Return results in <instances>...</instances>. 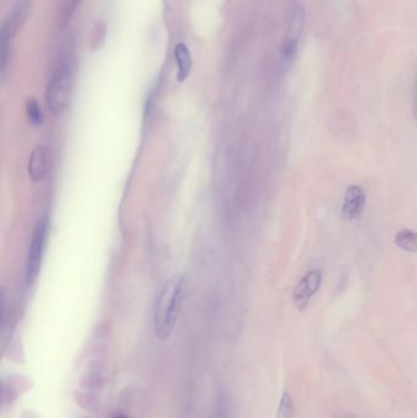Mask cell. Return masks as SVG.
<instances>
[{"label":"cell","mask_w":417,"mask_h":418,"mask_svg":"<svg viewBox=\"0 0 417 418\" xmlns=\"http://www.w3.org/2000/svg\"><path fill=\"white\" fill-rule=\"evenodd\" d=\"M185 281L181 276L172 278L159 294L154 311V335L167 340L174 332L185 298Z\"/></svg>","instance_id":"6da1fadb"},{"label":"cell","mask_w":417,"mask_h":418,"mask_svg":"<svg viewBox=\"0 0 417 418\" xmlns=\"http://www.w3.org/2000/svg\"><path fill=\"white\" fill-rule=\"evenodd\" d=\"M74 84V71L70 63H62L48 82L46 91L47 106L54 114L63 113L69 104Z\"/></svg>","instance_id":"7a4b0ae2"},{"label":"cell","mask_w":417,"mask_h":418,"mask_svg":"<svg viewBox=\"0 0 417 418\" xmlns=\"http://www.w3.org/2000/svg\"><path fill=\"white\" fill-rule=\"evenodd\" d=\"M304 25H305V11L302 6H299L291 15L290 22L281 44L280 60H281V66L284 69H288L295 59L299 41L304 31Z\"/></svg>","instance_id":"3957f363"},{"label":"cell","mask_w":417,"mask_h":418,"mask_svg":"<svg viewBox=\"0 0 417 418\" xmlns=\"http://www.w3.org/2000/svg\"><path fill=\"white\" fill-rule=\"evenodd\" d=\"M48 225L46 220L38 222L35 233L32 235L31 245L28 249L26 262V281L27 284H32L36 281L41 265H42L46 238H47Z\"/></svg>","instance_id":"277c9868"},{"label":"cell","mask_w":417,"mask_h":418,"mask_svg":"<svg viewBox=\"0 0 417 418\" xmlns=\"http://www.w3.org/2000/svg\"><path fill=\"white\" fill-rule=\"evenodd\" d=\"M322 283V272L318 269H313L308 272L306 276L299 281V284L294 290V302L296 307L305 308L310 303L312 297L318 292L319 286Z\"/></svg>","instance_id":"5b68a950"},{"label":"cell","mask_w":417,"mask_h":418,"mask_svg":"<svg viewBox=\"0 0 417 418\" xmlns=\"http://www.w3.org/2000/svg\"><path fill=\"white\" fill-rule=\"evenodd\" d=\"M366 196L364 192L360 186H349L345 191L343 202V218L346 220H354L361 216L364 211Z\"/></svg>","instance_id":"8992f818"},{"label":"cell","mask_w":417,"mask_h":418,"mask_svg":"<svg viewBox=\"0 0 417 418\" xmlns=\"http://www.w3.org/2000/svg\"><path fill=\"white\" fill-rule=\"evenodd\" d=\"M28 12L27 4H20L16 6L10 16L6 19L3 30H1V44L10 46L11 39L15 37L16 33L20 30L22 23L25 22Z\"/></svg>","instance_id":"52a82bcc"},{"label":"cell","mask_w":417,"mask_h":418,"mask_svg":"<svg viewBox=\"0 0 417 418\" xmlns=\"http://www.w3.org/2000/svg\"><path fill=\"white\" fill-rule=\"evenodd\" d=\"M48 155L47 149L43 146H38L32 152L28 163V175L33 181H41L47 173Z\"/></svg>","instance_id":"ba28073f"},{"label":"cell","mask_w":417,"mask_h":418,"mask_svg":"<svg viewBox=\"0 0 417 418\" xmlns=\"http://www.w3.org/2000/svg\"><path fill=\"white\" fill-rule=\"evenodd\" d=\"M174 55L178 64V79L180 82H183L190 74L191 66H192L190 50L186 44L179 43L178 46H175Z\"/></svg>","instance_id":"9c48e42d"},{"label":"cell","mask_w":417,"mask_h":418,"mask_svg":"<svg viewBox=\"0 0 417 418\" xmlns=\"http://www.w3.org/2000/svg\"><path fill=\"white\" fill-rule=\"evenodd\" d=\"M396 244L407 252L416 254L417 233H414L409 229H402L399 233L396 234Z\"/></svg>","instance_id":"30bf717a"},{"label":"cell","mask_w":417,"mask_h":418,"mask_svg":"<svg viewBox=\"0 0 417 418\" xmlns=\"http://www.w3.org/2000/svg\"><path fill=\"white\" fill-rule=\"evenodd\" d=\"M81 0H59L58 1V22L62 26L68 25L71 16Z\"/></svg>","instance_id":"8fae6325"},{"label":"cell","mask_w":417,"mask_h":418,"mask_svg":"<svg viewBox=\"0 0 417 418\" xmlns=\"http://www.w3.org/2000/svg\"><path fill=\"white\" fill-rule=\"evenodd\" d=\"M103 384H104V377L101 371H98L97 367L87 372L82 379V387L85 388L86 390H98L103 387Z\"/></svg>","instance_id":"7c38bea8"},{"label":"cell","mask_w":417,"mask_h":418,"mask_svg":"<svg viewBox=\"0 0 417 418\" xmlns=\"http://www.w3.org/2000/svg\"><path fill=\"white\" fill-rule=\"evenodd\" d=\"M293 416H294V405L291 401L290 395L288 392H284L280 399L277 418H293Z\"/></svg>","instance_id":"4fadbf2b"},{"label":"cell","mask_w":417,"mask_h":418,"mask_svg":"<svg viewBox=\"0 0 417 418\" xmlns=\"http://www.w3.org/2000/svg\"><path fill=\"white\" fill-rule=\"evenodd\" d=\"M26 111L28 119L31 120L33 125H41L42 124V111H41V106H38L37 102L33 101V99L27 102Z\"/></svg>","instance_id":"5bb4252c"},{"label":"cell","mask_w":417,"mask_h":418,"mask_svg":"<svg viewBox=\"0 0 417 418\" xmlns=\"http://www.w3.org/2000/svg\"><path fill=\"white\" fill-rule=\"evenodd\" d=\"M214 418H229V401L225 394H221L218 397Z\"/></svg>","instance_id":"9a60e30c"},{"label":"cell","mask_w":417,"mask_h":418,"mask_svg":"<svg viewBox=\"0 0 417 418\" xmlns=\"http://www.w3.org/2000/svg\"><path fill=\"white\" fill-rule=\"evenodd\" d=\"M335 418H360L359 416H356V415H353V413H339L335 416Z\"/></svg>","instance_id":"2e32d148"},{"label":"cell","mask_w":417,"mask_h":418,"mask_svg":"<svg viewBox=\"0 0 417 418\" xmlns=\"http://www.w3.org/2000/svg\"><path fill=\"white\" fill-rule=\"evenodd\" d=\"M111 418H129L127 415H124V413H115L114 416H111Z\"/></svg>","instance_id":"e0dca14e"},{"label":"cell","mask_w":417,"mask_h":418,"mask_svg":"<svg viewBox=\"0 0 417 418\" xmlns=\"http://www.w3.org/2000/svg\"><path fill=\"white\" fill-rule=\"evenodd\" d=\"M415 111H416V114H417V99H416V102H415Z\"/></svg>","instance_id":"ac0fdd59"},{"label":"cell","mask_w":417,"mask_h":418,"mask_svg":"<svg viewBox=\"0 0 417 418\" xmlns=\"http://www.w3.org/2000/svg\"><path fill=\"white\" fill-rule=\"evenodd\" d=\"M416 85H417V77H416Z\"/></svg>","instance_id":"d6986e66"}]
</instances>
